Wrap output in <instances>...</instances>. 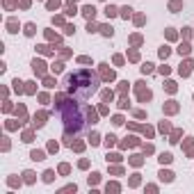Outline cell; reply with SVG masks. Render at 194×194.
Returning <instances> with one entry per match:
<instances>
[{
    "mask_svg": "<svg viewBox=\"0 0 194 194\" xmlns=\"http://www.w3.org/2000/svg\"><path fill=\"white\" fill-rule=\"evenodd\" d=\"M164 87H167V92H176V82H171V80H169Z\"/></svg>",
    "mask_w": 194,
    "mask_h": 194,
    "instance_id": "cell-24",
    "label": "cell"
},
{
    "mask_svg": "<svg viewBox=\"0 0 194 194\" xmlns=\"http://www.w3.org/2000/svg\"><path fill=\"white\" fill-rule=\"evenodd\" d=\"M85 112H87V123H96V121H98L96 112H94L92 107H85Z\"/></svg>",
    "mask_w": 194,
    "mask_h": 194,
    "instance_id": "cell-6",
    "label": "cell"
},
{
    "mask_svg": "<svg viewBox=\"0 0 194 194\" xmlns=\"http://www.w3.org/2000/svg\"><path fill=\"white\" fill-rule=\"evenodd\" d=\"M112 98H114L112 92H103V100H112Z\"/></svg>",
    "mask_w": 194,
    "mask_h": 194,
    "instance_id": "cell-26",
    "label": "cell"
},
{
    "mask_svg": "<svg viewBox=\"0 0 194 194\" xmlns=\"http://www.w3.org/2000/svg\"><path fill=\"white\" fill-rule=\"evenodd\" d=\"M130 14H132V9H130V7H123V9H121V16H123V18H128Z\"/></svg>",
    "mask_w": 194,
    "mask_h": 194,
    "instance_id": "cell-21",
    "label": "cell"
},
{
    "mask_svg": "<svg viewBox=\"0 0 194 194\" xmlns=\"http://www.w3.org/2000/svg\"><path fill=\"white\" fill-rule=\"evenodd\" d=\"M171 160H174V158H171V153H162V155H160V162H162V164H164V162H171Z\"/></svg>",
    "mask_w": 194,
    "mask_h": 194,
    "instance_id": "cell-17",
    "label": "cell"
},
{
    "mask_svg": "<svg viewBox=\"0 0 194 194\" xmlns=\"http://www.w3.org/2000/svg\"><path fill=\"white\" fill-rule=\"evenodd\" d=\"M7 28H9V32H18V25H16V21H9V23H7Z\"/></svg>",
    "mask_w": 194,
    "mask_h": 194,
    "instance_id": "cell-18",
    "label": "cell"
},
{
    "mask_svg": "<svg viewBox=\"0 0 194 194\" xmlns=\"http://www.w3.org/2000/svg\"><path fill=\"white\" fill-rule=\"evenodd\" d=\"M23 176H25V183H32V180H34V174H32V171H25Z\"/></svg>",
    "mask_w": 194,
    "mask_h": 194,
    "instance_id": "cell-20",
    "label": "cell"
},
{
    "mask_svg": "<svg viewBox=\"0 0 194 194\" xmlns=\"http://www.w3.org/2000/svg\"><path fill=\"white\" fill-rule=\"evenodd\" d=\"M180 7H183V2H180V0H171V2H169V9H171V12H178Z\"/></svg>",
    "mask_w": 194,
    "mask_h": 194,
    "instance_id": "cell-9",
    "label": "cell"
},
{
    "mask_svg": "<svg viewBox=\"0 0 194 194\" xmlns=\"http://www.w3.org/2000/svg\"><path fill=\"white\" fill-rule=\"evenodd\" d=\"M32 160H43V153L41 151H32Z\"/></svg>",
    "mask_w": 194,
    "mask_h": 194,
    "instance_id": "cell-23",
    "label": "cell"
},
{
    "mask_svg": "<svg viewBox=\"0 0 194 194\" xmlns=\"http://www.w3.org/2000/svg\"><path fill=\"white\" fill-rule=\"evenodd\" d=\"M66 85H69V92L73 96L87 100L98 89V78H96V73H92L87 69H80V71H75V73H71L66 78Z\"/></svg>",
    "mask_w": 194,
    "mask_h": 194,
    "instance_id": "cell-1",
    "label": "cell"
},
{
    "mask_svg": "<svg viewBox=\"0 0 194 194\" xmlns=\"http://www.w3.org/2000/svg\"><path fill=\"white\" fill-rule=\"evenodd\" d=\"M139 100H151V92L149 89H139Z\"/></svg>",
    "mask_w": 194,
    "mask_h": 194,
    "instance_id": "cell-10",
    "label": "cell"
},
{
    "mask_svg": "<svg viewBox=\"0 0 194 194\" xmlns=\"http://www.w3.org/2000/svg\"><path fill=\"white\" fill-rule=\"evenodd\" d=\"M169 53H171V50H169L167 46H162V48H160V57H162V60H167V57H169Z\"/></svg>",
    "mask_w": 194,
    "mask_h": 194,
    "instance_id": "cell-16",
    "label": "cell"
},
{
    "mask_svg": "<svg viewBox=\"0 0 194 194\" xmlns=\"http://www.w3.org/2000/svg\"><path fill=\"white\" fill-rule=\"evenodd\" d=\"M151 71H153V64H151V62H146V64L142 66V73H151Z\"/></svg>",
    "mask_w": 194,
    "mask_h": 194,
    "instance_id": "cell-19",
    "label": "cell"
},
{
    "mask_svg": "<svg viewBox=\"0 0 194 194\" xmlns=\"http://www.w3.org/2000/svg\"><path fill=\"white\" fill-rule=\"evenodd\" d=\"M43 123H46V112H39V114L34 117V126H37V128H41Z\"/></svg>",
    "mask_w": 194,
    "mask_h": 194,
    "instance_id": "cell-7",
    "label": "cell"
},
{
    "mask_svg": "<svg viewBox=\"0 0 194 194\" xmlns=\"http://www.w3.org/2000/svg\"><path fill=\"white\" fill-rule=\"evenodd\" d=\"M192 66H194L192 60H187L185 64H180V69H178V71H180V75H190V73H192Z\"/></svg>",
    "mask_w": 194,
    "mask_h": 194,
    "instance_id": "cell-4",
    "label": "cell"
},
{
    "mask_svg": "<svg viewBox=\"0 0 194 194\" xmlns=\"http://www.w3.org/2000/svg\"><path fill=\"white\" fill-rule=\"evenodd\" d=\"M128 57H130V60H132V62H137V60H139V55H137V53H135V50H132V53H130Z\"/></svg>",
    "mask_w": 194,
    "mask_h": 194,
    "instance_id": "cell-32",
    "label": "cell"
},
{
    "mask_svg": "<svg viewBox=\"0 0 194 194\" xmlns=\"http://www.w3.org/2000/svg\"><path fill=\"white\" fill-rule=\"evenodd\" d=\"M100 34H103V37H112V34H114L112 25H100Z\"/></svg>",
    "mask_w": 194,
    "mask_h": 194,
    "instance_id": "cell-8",
    "label": "cell"
},
{
    "mask_svg": "<svg viewBox=\"0 0 194 194\" xmlns=\"http://www.w3.org/2000/svg\"><path fill=\"white\" fill-rule=\"evenodd\" d=\"M98 139H100V137H98L96 132H92V135H89V142H92L94 146H96V144H98Z\"/></svg>",
    "mask_w": 194,
    "mask_h": 194,
    "instance_id": "cell-22",
    "label": "cell"
},
{
    "mask_svg": "<svg viewBox=\"0 0 194 194\" xmlns=\"http://www.w3.org/2000/svg\"><path fill=\"white\" fill-rule=\"evenodd\" d=\"M5 7L7 9H14V0H5Z\"/></svg>",
    "mask_w": 194,
    "mask_h": 194,
    "instance_id": "cell-31",
    "label": "cell"
},
{
    "mask_svg": "<svg viewBox=\"0 0 194 194\" xmlns=\"http://www.w3.org/2000/svg\"><path fill=\"white\" fill-rule=\"evenodd\" d=\"M82 14H85V16H87V18H89V21H92V18H94V16H96V9H94V7H92V5H85V7H82Z\"/></svg>",
    "mask_w": 194,
    "mask_h": 194,
    "instance_id": "cell-5",
    "label": "cell"
},
{
    "mask_svg": "<svg viewBox=\"0 0 194 194\" xmlns=\"http://www.w3.org/2000/svg\"><path fill=\"white\" fill-rule=\"evenodd\" d=\"M100 75H103V80H114V71L107 69V64H100Z\"/></svg>",
    "mask_w": 194,
    "mask_h": 194,
    "instance_id": "cell-2",
    "label": "cell"
},
{
    "mask_svg": "<svg viewBox=\"0 0 194 194\" xmlns=\"http://www.w3.org/2000/svg\"><path fill=\"white\" fill-rule=\"evenodd\" d=\"M87 30H89V32H96V30H100V28H96V25L89 21V23H87Z\"/></svg>",
    "mask_w": 194,
    "mask_h": 194,
    "instance_id": "cell-29",
    "label": "cell"
},
{
    "mask_svg": "<svg viewBox=\"0 0 194 194\" xmlns=\"http://www.w3.org/2000/svg\"><path fill=\"white\" fill-rule=\"evenodd\" d=\"M53 176H55L53 171H46V174H43V180H53Z\"/></svg>",
    "mask_w": 194,
    "mask_h": 194,
    "instance_id": "cell-30",
    "label": "cell"
},
{
    "mask_svg": "<svg viewBox=\"0 0 194 194\" xmlns=\"http://www.w3.org/2000/svg\"><path fill=\"white\" fill-rule=\"evenodd\" d=\"M114 139H117L114 135H107V137H105V144H107V146H112V144H114Z\"/></svg>",
    "mask_w": 194,
    "mask_h": 194,
    "instance_id": "cell-25",
    "label": "cell"
},
{
    "mask_svg": "<svg viewBox=\"0 0 194 194\" xmlns=\"http://www.w3.org/2000/svg\"><path fill=\"white\" fill-rule=\"evenodd\" d=\"M190 50H192V48H190L187 43H183V46L178 48V53H180V55H190Z\"/></svg>",
    "mask_w": 194,
    "mask_h": 194,
    "instance_id": "cell-14",
    "label": "cell"
},
{
    "mask_svg": "<svg viewBox=\"0 0 194 194\" xmlns=\"http://www.w3.org/2000/svg\"><path fill=\"white\" fill-rule=\"evenodd\" d=\"M21 85H23L21 80H14V89H16V92H23V87H21Z\"/></svg>",
    "mask_w": 194,
    "mask_h": 194,
    "instance_id": "cell-27",
    "label": "cell"
},
{
    "mask_svg": "<svg viewBox=\"0 0 194 194\" xmlns=\"http://www.w3.org/2000/svg\"><path fill=\"white\" fill-rule=\"evenodd\" d=\"M160 178L169 183V180H174V174H171V171H160Z\"/></svg>",
    "mask_w": 194,
    "mask_h": 194,
    "instance_id": "cell-12",
    "label": "cell"
},
{
    "mask_svg": "<svg viewBox=\"0 0 194 194\" xmlns=\"http://www.w3.org/2000/svg\"><path fill=\"white\" fill-rule=\"evenodd\" d=\"M105 14H107V16L112 18V16H117V9H114L112 5H107V7H105Z\"/></svg>",
    "mask_w": 194,
    "mask_h": 194,
    "instance_id": "cell-13",
    "label": "cell"
},
{
    "mask_svg": "<svg viewBox=\"0 0 194 194\" xmlns=\"http://www.w3.org/2000/svg\"><path fill=\"white\" fill-rule=\"evenodd\" d=\"M60 5V0H48V9H55Z\"/></svg>",
    "mask_w": 194,
    "mask_h": 194,
    "instance_id": "cell-28",
    "label": "cell"
},
{
    "mask_svg": "<svg viewBox=\"0 0 194 194\" xmlns=\"http://www.w3.org/2000/svg\"><path fill=\"white\" fill-rule=\"evenodd\" d=\"M32 69H34V73H37V75H43V73H46V64H43L41 60H34V62H32Z\"/></svg>",
    "mask_w": 194,
    "mask_h": 194,
    "instance_id": "cell-3",
    "label": "cell"
},
{
    "mask_svg": "<svg viewBox=\"0 0 194 194\" xmlns=\"http://www.w3.org/2000/svg\"><path fill=\"white\" fill-rule=\"evenodd\" d=\"M34 32H37V30H34V23H28V25H25V34H28V37H32Z\"/></svg>",
    "mask_w": 194,
    "mask_h": 194,
    "instance_id": "cell-15",
    "label": "cell"
},
{
    "mask_svg": "<svg viewBox=\"0 0 194 194\" xmlns=\"http://www.w3.org/2000/svg\"><path fill=\"white\" fill-rule=\"evenodd\" d=\"M164 110H167V112H169V114H174V112H176V110H178V105H176V103H174V100H169V103H167V107H164Z\"/></svg>",
    "mask_w": 194,
    "mask_h": 194,
    "instance_id": "cell-11",
    "label": "cell"
}]
</instances>
